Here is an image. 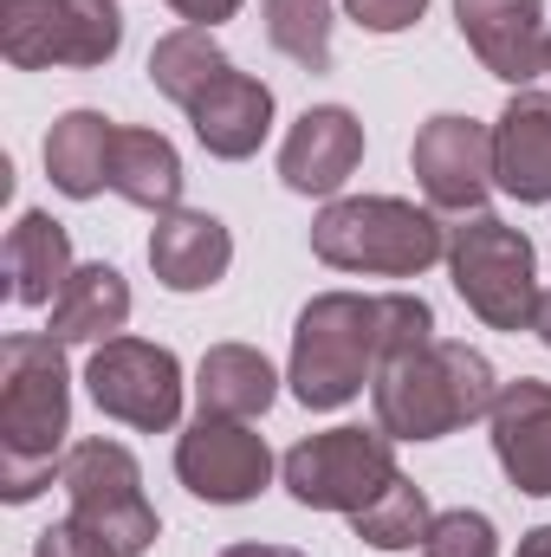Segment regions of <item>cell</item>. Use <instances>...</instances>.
Masks as SVG:
<instances>
[{"label": "cell", "mask_w": 551, "mask_h": 557, "mask_svg": "<svg viewBox=\"0 0 551 557\" xmlns=\"http://www.w3.org/2000/svg\"><path fill=\"white\" fill-rule=\"evenodd\" d=\"M421 344H434V311L421 292H318L298 311L285 383L305 409H344L390 357Z\"/></svg>", "instance_id": "1"}, {"label": "cell", "mask_w": 551, "mask_h": 557, "mask_svg": "<svg viewBox=\"0 0 551 557\" xmlns=\"http://www.w3.org/2000/svg\"><path fill=\"white\" fill-rule=\"evenodd\" d=\"M72 434V376L65 344L52 331H13L0 344V493L13 506L39 499L65 467L59 447Z\"/></svg>", "instance_id": "2"}, {"label": "cell", "mask_w": 551, "mask_h": 557, "mask_svg": "<svg viewBox=\"0 0 551 557\" xmlns=\"http://www.w3.org/2000/svg\"><path fill=\"white\" fill-rule=\"evenodd\" d=\"M493 396H500V376L480 350L454 344V337H434L421 350H403L377 370L370 383V403H377V428L390 441H441L467 421L493 416Z\"/></svg>", "instance_id": "3"}, {"label": "cell", "mask_w": 551, "mask_h": 557, "mask_svg": "<svg viewBox=\"0 0 551 557\" xmlns=\"http://www.w3.org/2000/svg\"><path fill=\"white\" fill-rule=\"evenodd\" d=\"M311 253L338 273L415 278L434 260H448V227L396 195H351L311 221Z\"/></svg>", "instance_id": "4"}, {"label": "cell", "mask_w": 551, "mask_h": 557, "mask_svg": "<svg viewBox=\"0 0 551 557\" xmlns=\"http://www.w3.org/2000/svg\"><path fill=\"white\" fill-rule=\"evenodd\" d=\"M448 273L454 292L467 298V311L493 331H532L539 318V253L519 227H506L500 214H461V227H448Z\"/></svg>", "instance_id": "5"}, {"label": "cell", "mask_w": 551, "mask_h": 557, "mask_svg": "<svg viewBox=\"0 0 551 557\" xmlns=\"http://www.w3.org/2000/svg\"><path fill=\"white\" fill-rule=\"evenodd\" d=\"M59 486H65V499H72V519H78L98 545H111L118 557H143L156 545L162 519H156V506L143 499V467L124 441H105V434H98V441H78V447L65 454V467H59Z\"/></svg>", "instance_id": "6"}, {"label": "cell", "mask_w": 551, "mask_h": 557, "mask_svg": "<svg viewBox=\"0 0 551 557\" xmlns=\"http://www.w3.org/2000/svg\"><path fill=\"white\" fill-rule=\"evenodd\" d=\"M279 473H285V493L311 512H364L403 467L383 428H325V434H305L279 460Z\"/></svg>", "instance_id": "7"}, {"label": "cell", "mask_w": 551, "mask_h": 557, "mask_svg": "<svg viewBox=\"0 0 551 557\" xmlns=\"http://www.w3.org/2000/svg\"><path fill=\"white\" fill-rule=\"evenodd\" d=\"M85 383H91V403L105 416L137 428V434H169L182 421V363H175L169 344L111 337V344L91 350Z\"/></svg>", "instance_id": "8"}, {"label": "cell", "mask_w": 551, "mask_h": 557, "mask_svg": "<svg viewBox=\"0 0 551 557\" xmlns=\"http://www.w3.org/2000/svg\"><path fill=\"white\" fill-rule=\"evenodd\" d=\"M415 182H421V195H428V208H441V214H480L487 208V195L500 188L493 182V131L487 124H474V117H428L421 131H415Z\"/></svg>", "instance_id": "9"}, {"label": "cell", "mask_w": 551, "mask_h": 557, "mask_svg": "<svg viewBox=\"0 0 551 557\" xmlns=\"http://www.w3.org/2000/svg\"><path fill=\"white\" fill-rule=\"evenodd\" d=\"M175 473L195 499L208 506H247L267 480H273V454L247 421H195L175 441Z\"/></svg>", "instance_id": "10"}, {"label": "cell", "mask_w": 551, "mask_h": 557, "mask_svg": "<svg viewBox=\"0 0 551 557\" xmlns=\"http://www.w3.org/2000/svg\"><path fill=\"white\" fill-rule=\"evenodd\" d=\"M454 26L493 78H506V85L546 78V0H454Z\"/></svg>", "instance_id": "11"}, {"label": "cell", "mask_w": 551, "mask_h": 557, "mask_svg": "<svg viewBox=\"0 0 551 557\" xmlns=\"http://www.w3.org/2000/svg\"><path fill=\"white\" fill-rule=\"evenodd\" d=\"M364 162V124L344 104H311L279 143V182L292 195H338Z\"/></svg>", "instance_id": "12"}, {"label": "cell", "mask_w": 551, "mask_h": 557, "mask_svg": "<svg viewBox=\"0 0 551 557\" xmlns=\"http://www.w3.org/2000/svg\"><path fill=\"white\" fill-rule=\"evenodd\" d=\"M487 421H493V454H500L506 480L532 499H551V383H539V376L500 383Z\"/></svg>", "instance_id": "13"}, {"label": "cell", "mask_w": 551, "mask_h": 557, "mask_svg": "<svg viewBox=\"0 0 551 557\" xmlns=\"http://www.w3.org/2000/svg\"><path fill=\"white\" fill-rule=\"evenodd\" d=\"M188 124H195V137L208 156H221V162H247L267 131H273V91L254 78V72H221L195 104H188Z\"/></svg>", "instance_id": "14"}, {"label": "cell", "mask_w": 551, "mask_h": 557, "mask_svg": "<svg viewBox=\"0 0 551 557\" xmlns=\"http://www.w3.org/2000/svg\"><path fill=\"white\" fill-rule=\"evenodd\" d=\"M234 260V234L208 214V208H169L156 214V234H149V267L169 292H208L221 285Z\"/></svg>", "instance_id": "15"}, {"label": "cell", "mask_w": 551, "mask_h": 557, "mask_svg": "<svg viewBox=\"0 0 551 557\" xmlns=\"http://www.w3.org/2000/svg\"><path fill=\"white\" fill-rule=\"evenodd\" d=\"M493 182L513 201H526V208L551 201V98L546 91H519L500 111V124H493Z\"/></svg>", "instance_id": "16"}, {"label": "cell", "mask_w": 551, "mask_h": 557, "mask_svg": "<svg viewBox=\"0 0 551 557\" xmlns=\"http://www.w3.org/2000/svg\"><path fill=\"white\" fill-rule=\"evenodd\" d=\"M273 396L279 376L254 344H215L195 370V403L208 421H254L273 409Z\"/></svg>", "instance_id": "17"}, {"label": "cell", "mask_w": 551, "mask_h": 557, "mask_svg": "<svg viewBox=\"0 0 551 557\" xmlns=\"http://www.w3.org/2000/svg\"><path fill=\"white\" fill-rule=\"evenodd\" d=\"M131 318V285L118 267L91 260L65 278V292L52 298V337L59 344H111Z\"/></svg>", "instance_id": "18"}, {"label": "cell", "mask_w": 551, "mask_h": 557, "mask_svg": "<svg viewBox=\"0 0 551 557\" xmlns=\"http://www.w3.org/2000/svg\"><path fill=\"white\" fill-rule=\"evenodd\" d=\"M111 137H118L111 117L65 111L46 131V175H52V188L72 195V201H91L98 188H111Z\"/></svg>", "instance_id": "19"}, {"label": "cell", "mask_w": 551, "mask_h": 557, "mask_svg": "<svg viewBox=\"0 0 551 557\" xmlns=\"http://www.w3.org/2000/svg\"><path fill=\"white\" fill-rule=\"evenodd\" d=\"M72 267V234L52 221V214H20L13 234H7V278H13V298L20 305H52L65 292Z\"/></svg>", "instance_id": "20"}, {"label": "cell", "mask_w": 551, "mask_h": 557, "mask_svg": "<svg viewBox=\"0 0 551 557\" xmlns=\"http://www.w3.org/2000/svg\"><path fill=\"white\" fill-rule=\"evenodd\" d=\"M111 188L124 201L149 208V214H169L182 201V156H175V143L162 131L118 124V137H111Z\"/></svg>", "instance_id": "21"}, {"label": "cell", "mask_w": 551, "mask_h": 557, "mask_svg": "<svg viewBox=\"0 0 551 557\" xmlns=\"http://www.w3.org/2000/svg\"><path fill=\"white\" fill-rule=\"evenodd\" d=\"M221 72H234V65H228V52L215 46L208 26H175V33H162L156 52H149V85H156L169 104H182V111H188Z\"/></svg>", "instance_id": "22"}, {"label": "cell", "mask_w": 551, "mask_h": 557, "mask_svg": "<svg viewBox=\"0 0 551 557\" xmlns=\"http://www.w3.org/2000/svg\"><path fill=\"white\" fill-rule=\"evenodd\" d=\"M72 46V0H0V52L20 72L65 65Z\"/></svg>", "instance_id": "23"}, {"label": "cell", "mask_w": 551, "mask_h": 557, "mask_svg": "<svg viewBox=\"0 0 551 557\" xmlns=\"http://www.w3.org/2000/svg\"><path fill=\"white\" fill-rule=\"evenodd\" d=\"M428 525H434V512H428V493L415 486V480H390L364 512H351V532L364 539V545H377V552H409L428 539Z\"/></svg>", "instance_id": "24"}, {"label": "cell", "mask_w": 551, "mask_h": 557, "mask_svg": "<svg viewBox=\"0 0 551 557\" xmlns=\"http://www.w3.org/2000/svg\"><path fill=\"white\" fill-rule=\"evenodd\" d=\"M267 39L292 65L325 72L331 65V0H267Z\"/></svg>", "instance_id": "25"}, {"label": "cell", "mask_w": 551, "mask_h": 557, "mask_svg": "<svg viewBox=\"0 0 551 557\" xmlns=\"http://www.w3.org/2000/svg\"><path fill=\"white\" fill-rule=\"evenodd\" d=\"M421 557H500V532L487 512H434L428 539H421Z\"/></svg>", "instance_id": "26"}, {"label": "cell", "mask_w": 551, "mask_h": 557, "mask_svg": "<svg viewBox=\"0 0 551 557\" xmlns=\"http://www.w3.org/2000/svg\"><path fill=\"white\" fill-rule=\"evenodd\" d=\"M344 13L364 26V33H403L428 13V0H344Z\"/></svg>", "instance_id": "27"}, {"label": "cell", "mask_w": 551, "mask_h": 557, "mask_svg": "<svg viewBox=\"0 0 551 557\" xmlns=\"http://www.w3.org/2000/svg\"><path fill=\"white\" fill-rule=\"evenodd\" d=\"M33 557H118L111 545H98L78 519H59L52 532H39V545H33Z\"/></svg>", "instance_id": "28"}, {"label": "cell", "mask_w": 551, "mask_h": 557, "mask_svg": "<svg viewBox=\"0 0 551 557\" xmlns=\"http://www.w3.org/2000/svg\"><path fill=\"white\" fill-rule=\"evenodd\" d=\"M169 7H175L188 26H208V33H215L221 20H234V13H241V0H169Z\"/></svg>", "instance_id": "29"}, {"label": "cell", "mask_w": 551, "mask_h": 557, "mask_svg": "<svg viewBox=\"0 0 551 557\" xmlns=\"http://www.w3.org/2000/svg\"><path fill=\"white\" fill-rule=\"evenodd\" d=\"M221 557H305V552H292V545H228Z\"/></svg>", "instance_id": "30"}, {"label": "cell", "mask_w": 551, "mask_h": 557, "mask_svg": "<svg viewBox=\"0 0 551 557\" xmlns=\"http://www.w3.org/2000/svg\"><path fill=\"white\" fill-rule=\"evenodd\" d=\"M519 557H551V525H532V532L519 539Z\"/></svg>", "instance_id": "31"}, {"label": "cell", "mask_w": 551, "mask_h": 557, "mask_svg": "<svg viewBox=\"0 0 551 557\" xmlns=\"http://www.w3.org/2000/svg\"><path fill=\"white\" fill-rule=\"evenodd\" d=\"M532 331L546 337V350H551V292H539V318H532Z\"/></svg>", "instance_id": "32"}, {"label": "cell", "mask_w": 551, "mask_h": 557, "mask_svg": "<svg viewBox=\"0 0 551 557\" xmlns=\"http://www.w3.org/2000/svg\"><path fill=\"white\" fill-rule=\"evenodd\" d=\"M546 78H551V52H546Z\"/></svg>", "instance_id": "33"}]
</instances>
